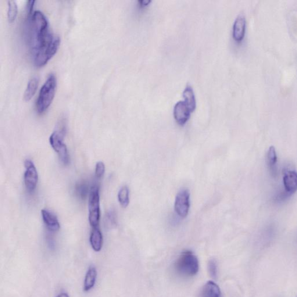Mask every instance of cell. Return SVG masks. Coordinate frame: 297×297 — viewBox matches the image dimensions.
<instances>
[{
  "label": "cell",
  "mask_w": 297,
  "mask_h": 297,
  "mask_svg": "<svg viewBox=\"0 0 297 297\" xmlns=\"http://www.w3.org/2000/svg\"><path fill=\"white\" fill-rule=\"evenodd\" d=\"M27 42L35 66L48 63L59 47L60 38L50 31L47 19L40 10L28 15L27 20Z\"/></svg>",
  "instance_id": "6da1fadb"
},
{
  "label": "cell",
  "mask_w": 297,
  "mask_h": 297,
  "mask_svg": "<svg viewBox=\"0 0 297 297\" xmlns=\"http://www.w3.org/2000/svg\"><path fill=\"white\" fill-rule=\"evenodd\" d=\"M56 78L51 74L41 87L36 102V109L39 114L43 113L51 105L55 94Z\"/></svg>",
  "instance_id": "7a4b0ae2"
},
{
  "label": "cell",
  "mask_w": 297,
  "mask_h": 297,
  "mask_svg": "<svg viewBox=\"0 0 297 297\" xmlns=\"http://www.w3.org/2000/svg\"><path fill=\"white\" fill-rule=\"evenodd\" d=\"M175 269L182 276L192 277L198 274L199 264L198 258L192 252L182 253L175 263Z\"/></svg>",
  "instance_id": "3957f363"
},
{
  "label": "cell",
  "mask_w": 297,
  "mask_h": 297,
  "mask_svg": "<svg viewBox=\"0 0 297 297\" xmlns=\"http://www.w3.org/2000/svg\"><path fill=\"white\" fill-rule=\"evenodd\" d=\"M88 210V220L91 227H99L101 212L99 188L97 186H94L91 189L89 197Z\"/></svg>",
  "instance_id": "277c9868"
},
{
  "label": "cell",
  "mask_w": 297,
  "mask_h": 297,
  "mask_svg": "<svg viewBox=\"0 0 297 297\" xmlns=\"http://www.w3.org/2000/svg\"><path fill=\"white\" fill-rule=\"evenodd\" d=\"M64 132L56 131L50 136V145L55 151L58 154L59 159L64 165H67L69 162V155L67 148L63 142Z\"/></svg>",
  "instance_id": "5b68a950"
},
{
  "label": "cell",
  "mask_w": 297,
  "mask_h": 297,
  "mask_svg": "<svg viewBox=\"0 0 297 297\" xmlns=\"http://www.w3.org/2000/svg\"><path fill=\"white\" fill-rule=\"evenodd\" d=\"M26 171L24 174L25 187L28 192L32 193L36 189L38 175L36 168L30 160H26L24 162Z\"/></svg>",
  "instance_id": "8992f818"
},
{
  "label": "cell",
  "mask_w": 297,
  "mask_h": 297,
  "mask_svg": "<svg viewBox=\"0 0 297 297\" xmlns=\"http://www.w3.org/2000/svg\"><path fill=\"white\" fill-rule=\"evenodd\" d=\"M174 206L175 212L181 218L187 217L190 208V193L188 189H183L178 192Z\"/></svg>",
  "instance_id": "52a82bcc"
},
{
  "label": "cell",
  "mask_w": 297,
  "mask_h": 297,
  "mask_svg": "<svg viewBox=\"0 0 297 297\" xmlns=\"http://www.w3.org/2000/svg\"><path fill=\"white\" fill-rule=\"evenodd\" d=\"M191 113L184 101L178 102L174 106V119L180 126H184L190 118Z\"/></svg>",
  "instance_id": "ba28073f"
},
{
  "label": "cell",
  "mask_w": 297,
  "mask_h": 297,
  "mask_svg": "<svg viewBox=\"0 0 297 297\" xmlns=\"http://www.w3.org/2000/svg\"><path fill=\"white\" fill-rule=\"evenodd\" d=\"M246 30V20L244 15L241 14L236 19L233 26V38L238 43L245 38Z\"/></svg>",
  "instance_id": "9c48e42d"
},
{
  "label": "cell",
  "mask_w": 297,
  "mask_h": 297,
  "mask_svg": "<svg viewBox=\"0 0 297 297\" xmlns=\"http://www.w3.org/2000/svg\"><path fill=\"white\" fill-rule=\"evenodd\" d=\"M284 184L286 192L290 195L297 191V173L295 171H286L284 177Z\"/></svg>",
  "instance_id": "30bf717a"
},
{
  "label": "cell",
  "mask_w": 297,
  "mask_h": 297,
  "mask_svg": "<svg viewBox=\"0 0 297 297\" xmlns=\"http://www.w3.org/2000/svg\"><path fill=\"white\" fill-rule=\"evenodd\" d=\"M41 216L46 228L49 231L56 232L59 230L60 224L54 214L44 209L41 210Z\"/></svg>",
  "instance_id": "8fae6325"
},
{
  "label": "cell",
  "mask_w": 297,
  "mask_h": 297,
  "mask_svg": "<svg viewBox=\"0 0 297 297\" xmlns=\"http://www.w3.org/2000/svg\"><path fill=\"white\" fill-rule=\"evenodd\" d=\"M89 241L95 252L101 251L103 246V235L99 227L92 228Z\"/></svg>",
  "instance_id": "7c38bea8"
},
{
  "label": "cell",
  "mask_w": 297,
  "mask_h": 297,
  "mask_svg": "<svg viewBox=\"0 0 297 297\" xmlns=\"http://www.w3.org/2000/svg\"><path fill=\"white\" fill-rule=\"evenodd\" d=\"M96 277H97V271L95 267L94 266L89 267L86 274L84 282L83 291L85 292L90 291L94 287Z\"/></svg>",
  "instance_id": "4fadbf2b"
},
{
  "label": "cell",
  "mask_w": 297,
  "mask_h": 297,
  "mask_svg": "<svg viewBox=\"0 0 297 297\" xmlns=\"http://www.w3.org/2000/svg\"><path fill=\"white\" fill-rule=\"evenodd\" d=\"M202 297H221L219 287L213 282H207L203 288Z\"/></svg>",
  "instance_id": "5bb4252c"
},
{
  "label": "cell",
  "mask_w": 297,
  "mask_h": 297,
  "mask_svg": "<svg viewBox=\"0 0 297 297\" xmlns=\"http://www.w3.org/2000/svg\"><path fill=\"white\" fill-rule=\"evenodd\" d=\"M184 102L192 113L196 109V102L194 92L191 85H188L183 92Z\"/></svg>",
  "instance_id": "9a60e30c"
},
{
  "label": "cell",
  "mask_w": 297,
  "mask_h": 297,
  "mask_svg": "<svg viewBox=\"0 0 297 297\" xmlns=\"http://www.w3.org/2000/svg\"><path fill=\"white\" fill-rule=\"evenodd\" d=\"M267 159L271 173L275 176L277 174L278 157L276 150L273 146H271L268 150Z\"/></svg>",
  "instance_id": "2e32d148"
},
{
  "label": "cell",
  "mask_w": 297,
  "mask_h": 297,
  "mask_svg": "<svg viewBox=\"0 0 297 297\" xmlns=\"http://www.w3.org/2000/svg\"><path fill=\"white\" fill-rule=\"evenodd\" d=\"M38 84V78L37 77L32 78L31 79L28 81L23 96L24 101H30V100L33 98L35 92L37 91Z\"/></svg>",
  "instance_id": "e0dca14e"
},
{
  "label": "cell",
  "mask_w": 297,
  "mask_h": 297,
  "mask_svg": "<svg viewBox=\"0 0 297 297\" xmlns=\"http://www.w3.org/2000/svg\"><path fill=\"white\" fill-rule=\"evenodd\" d=\"M88 185L85 182H80L75 187V192L78 198L81 200H85L87 198L89 191Z\"/></svg>",
  "instance_id": "ac0fdd59"
},
{
  "label": "cell",
  "mask_w": 297,
  "mask_h": 297,
  "mask_svg": "<svg viewBox=\"0 0 297 297\" xmlns=\"http://www.w3.org/2000/svg\"><path fill=\"white\" fill-rule=\"evenodd\" d=\"M118 199L120 205L126 208L130 203V198H129V189L126 186L120 189L119 193H118Z\"/></svg>",
  "instance_id": "d6986e66"
},
{
  "label": "cell",
  "mask_w": 297,
  "mask_h": 297,
  "mask_svg": "<svg viewBox=\"0 0 297 297\" xmlns=\"http://www.w3.org/2000/svg\"><path fill=\"white\" fill-rule=\"evenodd\" d=\"M17 13V6L15 1H9L8 2V19L9 23L15 21Z\"/></svg>",
  "instance_id": "ffe728a7"
},
{
  "label": "cell",
  "mask_w": 297,
  "mask_h": 297,
  "mask_svg": "<svg viewBox=\"0 0 297 297\" xmlns=\"http://www.w3.org/2000/svg\"><path fill=\"white\" fill-rule=\"evenodd\" d=\"M105 223L107 227L113 228L116 227L117 225L116 214L113 211L107 213L105 217Z\"/></svg>",
  "instance_id": "44dd1931"
},
{
  "label": "cell",
  "mask_w": 297,
  "mask_h": 297,
  "mask_svg": "<svg viewBox=\"0 0 297 297\" xmlns=\"http://www.w3.org/2000/svg\"><path fill=\"white\" fill-rule=\"evenodd\" d=\"M105 172V164L102 162H99L96 164L95 167V177L96 179H101Z\"/></svg>",
  "instance_id": "7402d4cb"
},
{
  "label": "cell",
  "mask_w": 297,
  "mask_h": 297,
  "mask_svg": "<svg viewBox=\"0 0 297 297\" xmlns=\"http://www.w3.org/2000/svg\"><path fill=\"white\" fill-rule=\"evenodd\" d=\"M209 270L211 276L215 278L217 274V266L216 261L211 260L209 264Z\"/></svg>",
  "instance_id": "603a6c76"
},
{
  "label": "cell",
  "mask_w": 297,
  "mask_h": 297,
  "mask_svg": "<svg viewBox=\"0 0 297 297\" xmlns=\"http://www.w3.org/2000/svg\"><path fill=\"white\" fill-rule=\"evenodd\" d=\"M35 1H28L27 2L26 5V10L27 12V15H31L33 12L34 5Z\"/></svg>",
  "instance_id": "cb8c5ba5"
},
{
  "label": "cell",
  "mask_w": 297,
  "mask_h": 297,
  "mask_svg": "<svg viewBox=\"0 0 297 297\" xmlns=\"http://www.w3.org/2000/svg\"><path fill=\"white\" fill-rule=\"evenodd\" d=\"M150 2H151V1H139V5H140V6L141 7H145V6L148 5Z\"/></svg>",
  "instance_id": "d4e9b609"
},
{
  "label": "cell",
  "mask_w": 297,
  "mask_h": 297,
  "mask_svg": "<svg viewBox=\"0 0 297 297\" xmlns=\"http://www.w3.org/2000/svg\"><path fill=\"white\" fill-rule=\"evenodd\" d=\"M56 297H69V295L66 294L65 293H61V294L59 295L58 296Z\"/></svg>",
  "instance_id": "484cf974"
}]
</instances>
